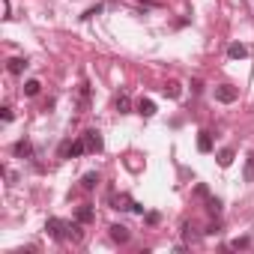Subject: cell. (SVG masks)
<instances>
[{
  "mask_svg": "<svg viewBox=\"0 0 254 254\" xmlns=\"http://www.w3.org/2000/svg\"><path fill=\"white\" fill-rule=\"evenodd\" d=\"M45 230H48L54 239H60V242H63V239L81 242V236H84V233H81V221H78V224H69V221H63V218H48V221H45Z\"/></svg>",
  "mask_w": 254,
  "mask_h": 254,
  "instance_id": "cell-1",
  "label": "cell"
},
{
  "mask_svg": "<svg viewBox=\"0 0 254 254\" xmlns=\"http://www.w3.org/2000/svg\"><path fill=\"white\" fill-rule=\"evenodd\" d=\"M236 99H239V90H236V87H230V84H218V87H215V102L230 105V102H236Z\"/></svg>",
  "mask_w": 254,
  "mask_h": 254,
  "instance_id": "cell-2",
  "label": "cell"
},
{
  "mask_svg": "<svg viewBox=\"0 0 254 254\" xmlns=\"http://www.w3.org/2000/svg\"><path fill=\"white\" fill-rule=\"evenodd\" d=\"M84 144H87V153H102V147H105V141H102V135L96 129L84 132Z\"/></svg>",
  "mask_w": 254,
  "mask_h": 254,
  "instance_id": "cell-3",
  "label": "cell"
},
{
  "mask_svg": "<svg viewBox=\"0 0 254 254\" xmlns=\"http://www.w3.org/2000/svg\"><path fill=\"white\" fill-rule=\"evenodd\" d=\"M227 57L230 60H245L248 57V48L242 42H233V45H227Z\"/></svg>",
  "mask_w": 254,
  "mask_h": 254,
  "instance_id": "cell-4",
  "label": "cell"
},
{
  "mask_svg": "<svg viewBox=\"0 0 254 254\" xmlns=\"http://www.w3.org/2000/svg\"><path fill=\"white\" fill-rule=\"evenodd\" d=\"M111 239L114 242H129V227H123V224H111Z\"/></svg>",
  "mask_w": 254,
  "mask_h": 254,
  "instance_id": "cell-5",
  "label": "cell"
},
{
  "mask_svg": "<svg viewBox=\"0 0 254 254\" xmlns=\"http://www.w3.org/2000/svg\"><path fill=\"white\" fill-rule=\"evenodd\" d=\"M12 153H15L18 159H30V156H33V144H30V141H18V144L12 147Z\"/></svg>",
  "mask_w": 254,
  "mask_h": 254,
  "instance_id": "cell-6",
  "label": "cell"
},
{
  "mask_svg": "<svg viewBox=\"0 0 254 254\" xmlns=\"http://www.w3.org/2000/svg\"><path fill=\"white\" fill-rule=\"evenodd\" d=\"M75 218H78L81 224H90V221L96 218V212H93V206H90V203H84V206H78V212H75Z\"/></svg>",
  "mask_w": 254,
  "mask_h": 254,
  "instance_id": "cell-7",
  "label": "cell"
},
{
  "mask_svg": "<svg viewBox=\"0 0 254 254\" xmlns=\"http://www.w3.org/2000/svg\"><path fill=\"white\" fill-rule=\"evenodd\" d=\"M197 150L200 153H212V132H200L197 135Z\"/></svg>",
  "mask_w": 254,
  "mask_h": 254,
  "instance_id": "cell-8",
  "label": "cell"
},
{
  "mask_svg": "<svg viewBox=\"0 0 254 254\" xmlns=\"http://www.w3.org/2000/svg\"><path fill=\"white\" fill-rule=\"evenodd\" d=\"M96 186H99V174H96V171H90V174L81 177V189H84V191H93Z\"/></svg>",
  "mask_w": 254,
  "mask_h": 254,
  "instance_id": "cell-9",
  "label": "cell"
},
{
  "mask_svg": "<svg viewBox=\"0 0 254 254\" xmlns=\"http://www.w3.org/2000/svg\"><path fill=\"white\" fill-rule=\"evenodd\" d=\"M138 114H141V117H153V114H156V102H153V99H141V102H138Z\"/></svg>",
  "mask_w": 254,
  "mask_h": 254,
  "instance_id": "cell-10",
  "label": "cell"
},
{
  "mask_svg": "<svg viewBox=\"0 0 254 254\" xmlns=\"http://www.w3.org/2000/svg\"><path fill=\"white\" fill-rule=\"evenodd\" d=\"M6 69H9V72H12V75H21V72H24V69H27V60H24V57H12V60H9V66H6Z\"/></svg>",
  "mask_w": 254,
  "mask_h": 254,
  "instance_id": "cell-11",
  "label": "cell"
},
{
  "mask_svg": "<svg viewBox=\"0 0 254 254\" xmlns=\"http://www.w3.org/2000/svg\"><path fill=\"white\" fill-rule=\"evenodd\" d=\"M162 90H165V96H168V99H180V96H183V87H180L177 81H168Z\"/></svg>",
  "mask_w": 254,
  "mask_h": 254,
  "instance_id": "cell-12",
  "label": "cell"
},
{
  "mask_svg": "<svg viewBox=\"0 0 254 254\" xmlns=\"http://www.w3.org/2000/svg\"><path fill=\"white\" fill-rule=\"evenodd\" d=\"M111 203H114V209H132V206H135L126 194H114V197H111Z\"/></svg>",
  "mask_w": 254,
  "mask_h": 254,
  "instance_id": "cell-13",
  "label": "cell"
},
{
  "mask_svg": "<svg viewBox=\"0 0 254 254\" xmlns=\"http://www.w3.org/2000/svg\"><path fill=\"white\" fill-rule=\"evenodd\" d=\"M81 153H87V144H84V135H81V138H78L75 144L69 141V156L75 159V156H81Z\"/></svg>",
  "mask_w": 254,
  "mask_h": 254,
  "instance_id": "cell-14",
  "label": "cell"
},
{
  "mask_svg": "<svg viewBox=\"0 0 254 254\" xmlns=\"http://www.w3.org/2000/svg\"><path fill=\"white\" fill-rule=\"evenodd\" d=\"M117 111H120V114H129V111H132V102H129V96H126V93L117 96Z\"/></svg>",
  "mask_w": 254,
  "mask_h": 254,
  "instance_id": "cell-15",
  "label": "cell"
},
{
  "mask_svg": "<svg viewBox=\"0 0 254 254\" xmlns=\"http://www.w3.org/2000/svg\"><path fill=\"white\" fill-rule=\"evenodd\" d=\"M215 159H218V165H221V168H230V165H233V159H236V156H233V150H221V153H218V156H215Z\"/></svg>",
  "mask_w": 254,
  "mask_h": 254,
  "instance_id": "cell-16",
  "label": "cell"
},
{
  "mask_svg": "<svg viewBox=\"0 0 254 254\" xmlns=\"http://www.w3.org/2000/svg\"><path fill=\"white\" fill-rule=\"evenodd\" d=\"M242 177H245V183H254V153L245 159V171H242Z\"/></svg>",
  "mask_w": 254,
  "mask_h": 254,
  "instance_id": "cell-17",
  "label": "cell"
},
{
  "mask_svg": "<svg viewBox=\"0 0 254 254\" xmlns=\"http://www.w3.org/2000/svg\"><path fill=\"white\" fill-rule=\"evenodd\" d=\"M39 87H42V84H39L36 78H30V81L24 84V96H36V93H39Z\"/></svg>",
  "mask_w": 254,
  "mask_h": 254,
  "instance_id": "cell-18",
  "label": "cell"
},
{
  "mask_svg": "<svg viewBox=\"0 0 254 254\" xmlns=\"http://www.w3.org/2000/svg\"><path fill=\"white\" fill-rule=\"evenodd\" d=\"M248 245H251V239H248V236H239V239H233V242H230V248H233V251H245Z\"/></svg>",
  "mask_w": 254,
  "mask_h": 254,
  "instance_id": "cell-19",
  "label": "cell"
},
{
  "mask_svg": "<svg viewBox=\"0 0 254 254\" xmlns=\"http://www.w3.org/2000/svg\"><path fill=\"white\" fill-rule=\"evenodd\" d=\"M206 209H209V215H218V212H221V200H218V197H209V200H206Z\"/></svg>",
  "mask_w": 254,
  "mask_h": 254,
  "instance_id": "cell-20",
  "label": "cell"
},
{
  "mask_svg": "<svg viewBox=\"0 0 254 254\" xmlns=\"http://www.w3.org/2000/svg\"><path fill=\"white\" fill-rule=\"evenodd\" d=\"M87 105H90V90H87V84L81 87V111H87Z\"/></svg>",
  "mask_w": 254,
  "mask_h": 254,
  "instance_id": "cell-21",
  "label": "cell"
},
{
  "mask_svg": "<svg viewBox=\"0 0 254 254\" xmlns=\"http://www.w3.org/2000/svg\"><path fill=\"white\" fill-rule=\"evenodd\" d=\"M0 117H3V123H9V120H12V108H9V105L0 108Z\"/></svg>",
  "mask_w": 254,
  "mask_h": 254,
  "instance_id": "cell-22",
  "label": "cell"
},
{
  "mask_svg": "<svg viewBox=\"0 0 254 254\" xmlns=\"http://www.w3.org/2000/svg\"><path fill=\"white\" fill-rule=\"evenodd\" d=\"M99 12H102V6H93V9L84 12V18H93V15H99Z\"/></svg>",
  "mask_w": 254,
  "mask_h": 254,
  "instance_id": "cell-23",
  "label": "cell"
}]
</instances>
